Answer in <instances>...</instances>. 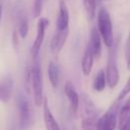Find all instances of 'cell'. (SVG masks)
I'll list each match as a JSON object with an SVG mask.
<instances>
[{
  "instance_id": "d6986e66",
  "label": "cell",
  "mask_w": 130,
  "mask_h": 130,
  "mask_svg": "<svg viewBox=\"0 0 130 130\" xmlns=\"http://www.w3.org/2000/svg\"><path fill=\"white\" fill-rule=\"evenodd\" d=\"M31 77H32V65H27L24 70V88L27 93L31 91Z\"/></svg>"
},
{
  "instance_id": "277c9868",
  "label": "cell",
  "mask_w": 130,
  "mask_h": 130,
  "mask_svg": "<svg viewBox=\"0 0 130 130\" xmlns=\"http://www.w3.org/2000/svg\"><path fill=\"white\" fill-rule=\"evenodd\" d=\"M120 103H121V101L116 100L112 104V106L108 109V111L100 119H98L95 128L105 129V130H113L117 127L118 116H119V112L121 109Z\"/></svg>"
},
{
  "instance_id": "6da1fadb",
  "label": "cell",
  "mask_w": 130,
  "mask_h": 130,
  "mask_svg": "<svg viewBox=\"0 0 130 130\" xmlns=\"http://www.w3.org/2000/svg\"><path fill=\"white\" fill-rule=\"evenodd\" d=\"M79 110H80V117H81V124L82 128L90 129L95 128L98 122V109L94 103L90 100L87 94H82L79 102Z\"/></svg>"
},
{
  "instance_id": "7a4b0ae2",
  "label": "cell",
  "mask_w": 130,
  "mask_h": 130,
  "mask_svg": "<svg viewBox=\"0 0 130 130\" xmlns=\"http://www.w3.org/2000/svg\"><path fill=\"white\" fill-rule=\"evenodd\" d=\"M98 29L101 34L104 44L111 48L114 45V34L111 15L105 7H102L98 13Z\"/></svg>"
},
{
  "instance_id": "2e32d148",
  "label": "cell",
  "mask_w": 130,
  "mask_h": 130,
  "mask_svg": "<svg viewBox=\"0 0 130 130\" xmlns=\"http://www.w3.org/2000/svg\"><path fill=\"white\" fill-rule=\"evenodd\" d=\"M59 68L57 66V64H55L53 61H51L48 65V77L50 80L51 85L54 88H57L58 84H59Z\"/></svg>"
},
{
  "instance_id": "ac0fdd59",
  "label": "cell",
  "mask_w": 130,
  "mask_h": 130,
  "mask_svg": "<svg viewBox=\"0 0 130 130\" xmlns=\"http://www.w3.org/2000/svg\"><path fill=\"white\" fill-rule=\"evenodd\" d=\"M81 1L88 20H91L94 17V13H95V6H96L95 0H81Z\"/></svg>"
},
{
  "instance_id": "44dd1931",
  "label": "cell",
  "mask_w": 130,
  "mask_h": 130,
  "mask_svg": "<svg viewBox=\"0 0 130 130\" xmlns=\"http://www.w3.org/2000/svg\"><path fill=\"white\" fill-rule=\"evenodd\" d=\"M43 5H44V0H34L32 14H34L35 18H37L41 15V13L43 11Z\"/></svg>"
},
{
  "instance_id": "5b68a950",
  "label": "cell",
  "mask_w": 130,
  "mask_h": 130,
  "mask_svg": "<svg viewBox=\"0 0 130 130\" xmlns=\"http://www.w3.org/2000/svg\"><path fill=\"white\" fill-rule=\"evenodd\" d=\"M110 49L111 51L109 52V57H108V62L106 67V76H107V83L109 87L114 88L119 82L120 75H119V69L116 61V48L113 45Z\"/></svg>"
},
{
  "instance_id": "ba28073f",
  "label": "cell",
  "mask_w": 130,
  "mask_h": 130,
  "mask_svg": "<svg viewBox=\"0 0 130 130\" xmlns=\"http://www.w3.org/2000/svg\"><path fill=\"white\" fill-rule=\"evenodd\" d=\"M87 46L90 48L95 59H99L102 53V37L98 27H91Z\"/></svg>"
},
{
  "instance_id": "5bb4252c",
  "label": "cell",
  "mask_w": 130,
  "mask_h": 130,
  "mask_svg": "<svg viewBox=\"0 0 130 130\" xmlns=\"http://www.w3.org/2000/svg\"><path fill=\"white\" fill-rule=\"evenodd\" d=\"M93 60H94V56H93L90 48L88 46H86L83 56H82V60H81V70L85 76L89 75V73L91 72Z\"/></svg>"
},
{
  "instance_id": "8fae6325",
  "label": "cell",
  "mask_w": 130,
  "mask_h": 130,
  "mask_svg": "<svg viewBox=\"0 0 130 130\" xmlns=\"http://www.w3.org/2000/svg\"><path fill=\"white\" fill-rule=\"evenodd\" d=\"M43 118H44V123L47 129L49 130H54V129H60V126L58 125L55 117L53 116L50 108H49V104H48V100L45 96L44 98V102H43Z\"/></svg>"
},
{
  "instance_id": "603a6c76",
  "label": "cell",
  "mask_w": 130,
  "mask_h": 130,
  "mask_svg": "<svg viewBox=\"0 0 130 130\" xmlns=\"http://www.w3.org/2000/svg\"><path fill=\"white\" fill-rule=\"evenodd\" d=\"M11 43H12V47L14 49L15 52L18 51L19 49V34L17 30H14L12 34V38H11Z\"/></svg>"
},
{
  "instance_id": "4fadbf2b",
  "label": "cell",
  "mask_w": 130,
  "mask_h": 130,
  "mask_svg": "<svg viewBox=\"0 0 130 130\" xmlns=\"http://www.w3.org/2000/svg\"><path fill=\"white\" fill-rule=\"evenodd\" d=\"M69 12L66 3L61 0L59 2V11H58V17H57V25L56 29H65L69 28Z\"/></svg>"
},
{
  "instance_id": "3957f363",
  "label": "cell",
  "mask_w": 130,
  "mask_h": 130,
  "mask_svg": "<svg viewBox=\"0 0 130 130\" xmlns=\"http://www.w3.org/2000/svg\"><path fill=\"white\" fill-rule=\"evenodd\" d=\"M31 91L34 93V101L37 107H41L44 102L43 93V75L39 58L34 59L32 64V77H31Z\"/></svg>"
},
{
  "instance_id": "d4e9b609",
  "label": "cell",
  "mask_w": 130,
  "mask_h": 130,
  "mask_svg": "<svg viewBox=\"0 0 130 130\" xmlns=\"http://www.w3.org/2000/svg\"><path fill=\"white\" fill-rule=\"evenodd\" d=\"M122 107H124V108H126V109H130V95L127 98L126 102L124 103V105H123Z\"/></svg>"
},
{
  "instance_id": "30bf717a",
  "label": "cell",
  "mask_w": 130,
  "mask_h": 130,
  "mask_svg": "<svg viewBox=\"0 0 130 130\" xmlns=\"http://www.w3.org/2000/svg\"><path fill=\"white\" fill-rule=\"evenodd\" d=\"M64 91H65V94L70 103V110L73 114H76L78 109H79V102H80V99H79V95L78 93L76 92L75 90V87L74 85L70 82V81H67L65 83V86H64Z\"/></svg>"
},
{
  "instance_id": "cb8c5ba5",
  "label": "cell",
  "mask_w": 130,
  "mask_h": 130,
  "mask_svg": "<svg viewBox=\"0 0 130 130\" xmlns=\"http://www.w3.org/2000/svg\"><path fill=\"white\" fill-rule=\"evenodd\" d=\"M125 60H126L128 69H130V35L127 39V43L125 47Z\"/></svg>"
},
{
  "instance_id": "52a82bcc",
  "label": "cell",
  "mask_w": 130,
  "mask_h": 130,
  "mask_svg": "<svg viewBox=\"0 0 130 130\" xmlns=\"http://www.w3.org/2000/svg\"><path fill=\"white\" fill-rule=\"evenodd\" d=\"M17 108L20 117V127L25 128L28 126L29 122L31 121V109L27 99L23 94H19L17 96Z\"/></svg>"
},
{
  "instance_id": "8992f818",
  "label": "cell",
  "mask_w": 130,
  "mask_h": 130,
  "mask_svg": "<svg viewBox=\"0 0 130 130\" xmlns=\"http://www.w3.org/2000/svg\"><path fill=\"white\" fill-rule=\"evenodd\" d=\"M49 25V19L46 17H41L38 21L37 24V35L35 38V41L32 43L31 49H30V54L32 59H36L37 57H39V53L41 50V47L43 45L44 39H45V34H46V29Z\"/></svg>"
},
{
  "instance_id": "7c38bea8",
  "label": "cell",
  "mask_w": 130,
  "mask_h": 130,
  "mask_svg": "<svg viewBox=\"0 0 130 130\" xmlns=\"http://www.w3.org/2000/svg\"><path fill=\"white\" fill-rule=\"evenodd\" d=\"M12 89H13V79L11 76L7 75L0 81V102L7 103L11 98Z\"/></svg>"
},
{
  "instance_id": "7402d4cb",
  "label": "cell",
  "mask_w": 130,
  "mask_h": 130,
  "mask_svg": "<svg viewBox=\"0 0 130 130\" xmlns=\"http://www.w3.org/2000/svg\"><path fill=\"white\" fill-rule=\"evenodd\" d=\"M129 92H130V76H129L128 80L126 81V83H125L124 87L122 88L121 92L119 93V95H118L117 100H119V101H122L124 98H126V96L128 95V93H129Z\"/></svg>"
},
{
  "instance_id": "9c48e42d",
  "label": "cell",
  "mask_w": 130,
  "mask_h": 130,
  "mask_svg": "<svg viewBox=\"0 0 130 130\" xmlns=\"http://www.w3.org/2000/svg\"><path fill=\"white\" fill-rule=\"evenodd\" d=\"M69 34V28H65V29H56L54 37L52 38L51 41V50L53 53L58 54L62 48L64 47L67 37Z\"/></svg>"
},
{
  "instance_id": "ffe728a7",
  "label": "cell",
  "mask_w": 130,
  "mask_h": 130,
  "mask_svg": "<svg viewBox=\"0 0 130 130\" xmlns=\"http://www.w3.org/2000/svg\"><path fill=\"white\" fill-rule=\"evenodd\" d=\"M27 32H28V21L27 18L23 15L18 21V34L22 39H24L27 36Z\"/></svg>"
},
{
  "instance_id": "484cf974",
  "label": "cell",
  "mask_w": 130,
  "mask_h": 130,
  "mask_svg": "<svg viewBox=\"0 0 130 130\" xmlns=\"http://www.w3.org/2000/svg\"><path fill=\"white\" fill-rule=\"evenodd\" d=\"M1 16H2V5L0 4V22H1Z\"/></svg>"
},
{
  "instance_id": "e0dca14e",
  "label": "cell",
  "mask_w": 130,
  "mask_h": 130,
  "mask_svg": "<svg viewBox=\"0 0 130 130\" xmlns=\"http://www.w3.org/2000/svg\"><path fill=\"white\" fill-rule=\"evenodd\" d=\"M106 83H107V76H106V71L104 69H100L93 79V83H92V88L95 91H103L106 87Z\"/></svg>"
},
{
  "instance_id": "9a60e30c",
  "label": "cell",
  "mask_w": 130,
  "mask_h": 130,
  "mask_svg": "<svg viewBox=\"0 0 130 130\" xmlns=\"http://www.w3.org/2000/svg\"><path fill=\"white\" fill-rule=\"evenodd\" d=\"M118 128L120 130H130V109L121 107L118 116Z\"/></svg>"
}]
</instances>
